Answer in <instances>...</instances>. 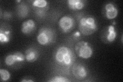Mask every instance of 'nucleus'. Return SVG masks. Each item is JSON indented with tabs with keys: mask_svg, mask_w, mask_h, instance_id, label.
Instances as JSON below:
<instances>
[{
	"mask_svg": "<svg viewBox=\"0 0 123 82\" xmlns=\"http://www.w3.org/2000/svg\"><path fill=\"white\" fill-rule=\"evenodd\" d=\"M55 60L58 64L68 67L74 63L75 56L70 48L66 46H61L56 51Z\"/></svg>",
	"mask_w": 123,
	"mask_h": 82,
	"instance_id": "1",
	"label": "nucleus"
},
{
	"mask_svg": "<svg viewBox=\"0 0 123 82\" xmlns=\"http://www.w3.org/2000/svg\"><path fill=\"white\" fill-rule=\"evenodd\" d=\"M79 28L80 33L84 36H90L97 30V22L93 17H84L79 21Z\"/></svg>",
	"mask_w": 123,
	"mask_h": 82,
	"instance_id": "2",
	"label": "nucleus"
},
{
	"mask_svg": "<svg viewBox=\"0 0 123 82\" xmlns=\"http://www.w3.org/2000/svg\"><path fill=\"white\" fill-rule=\"evenodd\" d=\"M37 41L41 45H49L55 42L56 36L54 31L47 27L41 28L38 32Z\"/></svg>",
	"mask_w": 123,
	"mask_h": 82,
	"instance_id": "3",
	"label": "nucleus"
},
{
	"mask_svg": "<svg viewBox=\"0 0 123 82\" xmlns=\"http://www.w3.org/2000/svg\"><path fill=\"white\" fill-rule=\"evenodd\" d=\"M76 54L80 57L84 59L90 58L93 53V50L89 43L86 41H79L77 42L74 46Z\"/></svg>",
	"mask_w": 123,
	"mask_h": 82,
	"instance_id": "4",
	"label": "nucleus"
},
{
	"mask_svg": "<svg viewBox=\"0 0 123 82\" xmlns=\"http://www.w3.org/2000/svg\"><path fill=\"white\" fill-rule=\"evenodd\" d=\"M60 29L64 33L70 32L74 27V20L70 15H65L62 17L59 22Z\"/></svg>",
	"mask_w": 123,
	"mask_h": 82,
	"instance_id": "5",
	"label": "nucleus"
},
{
	"mask_svg": "<svg viewBox=\"0 0 123 82\" xmlns=\"http://www.w3.org/2000/svg\"><path fill=\"white\" fill-rule=\"evenodd\" d=\"M71 70L73 75L78 80H83L87 76L88 72L86 67L81 63L74 64L72 66Z\"/></svg>",
	"mask_w": 123,
	"mask_h": 82,
	"instance_id": "6",
	"label": "nucleus"
},
{
	"mask_svg": "<svg viewBox=\"0 0 123 82\" xmlns=\"http://www.w3.org/2000/svg\"><path fill=\"white\" fill-rule=\"evenodd\" d=\"M117 37V32L114 26L109 25L106 27L102 32V40L107 43H111L114 41Z\"/></svg>",
	"mask_w": 123,
	"mask_h": 82,
	"instance_id": "7",
	"label": "nucleus"
},
{
	"mask_svg": "<svg viewBox=\"0 0 123 82\" xmlns=\"http://www.w3.org/2000/svg\"><path fill=\"white\" fill-rule=\"evenodd\" d=\"M25 54L17 51L13 54H9L5 58V64L8 66H11L17 63H22L25 60Z\"/></svg>",
	"mask_w": 123,
	"mask_h": 82,
	"instance_id": "8",
	"label": "nucleus"
},
{
	"mask_svg": "<svg viewBox=\"0 0 123 82\" xmlns=\"http://www.w3.org/2000/svg\"><path fill=\"white\" fill-rule=\"evenodd\" d=\"M104 13L105 17L109 19H112L117 18L118 11L114 4L108 3L105 6Z\"/></svg>",
	"mask_w": 123,
	"mask_h": 82,
	"instance_id": "9",
	"label": "nucleus"
},
{
	"mask_svg": "<svg viewBox=\"0 0 123 82\" xmlns=\"http://www.w3.org/2000/svg\"><path fill=\"white\" fill-rule=\"evenodd\" d=\"M36 29V23L33 19H29L23 22L21 32L26 35H29L33 32Z\"/></svg>",
	"mask_w": 123,
	"mask_h": 82,
	"instance_id": "10",
	"label": "nucleus"
},
{
	"mask_svg": "<svg viewBox=\"0 0 123 82\" xmlns=\"http://www.w3.org/2000/svg\"><path fill=\"white\" fill-rule=\"evenodd\" d=\"M39 56L40 54L38 50L32 47H31L25 50V59L29 63H33L36 61L38 59Z\"/></svg>",
	"mask_w": 123,
	"mask_h": 82,
	"instance_id": "11",
	"label": "nucleus"
},
{
	"mask_svg": "<svg viewBox=\"0 0 123 82\" xmlns=\"http://www.w3.org/2000/svg\"><path fill=\"white\" fill-rule=\"evenodd\" d=\"M85 2L82 0H68L67 1L69 9L75 11L83 9L85 5Z\"/></svg>",
	"mask_w": 123,
	"mask_h": 82,
	"instance_id": "12",
	"label": "nucleus"
},
{
	"mask_svg": "<svg viewBox=\"0 0 123 82\" xmlns=\"http://www.w3.org/2000/svg\"><path fill=\"white\" fill-rule=\"evenodd\" d=\"M11 38V32L9 29L1 28L0 30V42L2 44L8 43Z\"/></svg>",
	"mask_w": 123,
	"mask_h": 82,
	"instance_id": "13",
	"label": "nucleus"
},
{
	"mask_svg": "<svg viewBox=\"0 0 123 82\" xmlns=\"http://www.w3.org/2000/svg\"><path fill=\"white\" fill-rule=\"evenodd\" d=\"M17 13L21 18H25L28 13V7L26 4L24 3L20 4L17 6Z\"/></svg>",
	"mask_w": 123,
	"mask_h": 82,
	"instance_id": "14",
	"label": "nucleus"
},
{
	"mask_svg": "<svg viewBox=\"0 0 123 82\" xmlns=\"http://www.w3.org/2000/svg\"><path fill=\"white\" fill-rule=\"evenodd\" d=\"M32 5L38 8H44L47 7L48 2L46 0H35L32 2Z\"/></svg>",
	"mask_w": 123,
	"mask_h": 82,
	"instance_id": "15",
	"label": "nucleus"
},
{
	"mask_svg": "<svg viewBox=\"0 0 123 82\" xmlns=\"http://www.w3.org/2000/svg\"><path fill=\"white\" fill-rule=\"evenodd\" d=\"M0 76L1 81L6 82L9 80L10 78V73L8 70L4 69H0Z\"/></svg>",
	"mask_w": 123,
	"mask_h": 82,
	"instance_id": "16",
	"label": "nucleus"
},
{
	"mask_svg": "<svg viewBox=\"0 0 123 82\" xmlns=\"http://www.w3.org/2000/svg\"><path fill=\"white\" fill-rule=\"evenodd\" d=\"M48 81L50 82H68L70 80H68L67 78L62 76H55Z\"/></svg>",
	"mask_w": 123,
	"mask_h": 82,
	"instance_id": "17",
	"label": "nucleus"
}]
</instances>
